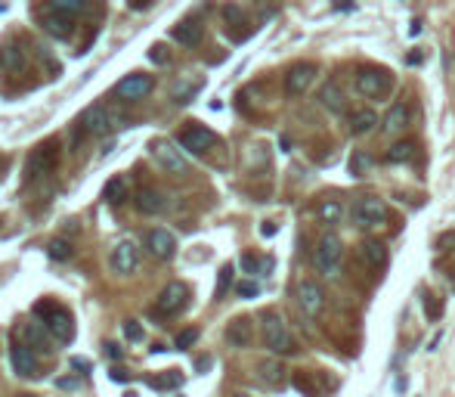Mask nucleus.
Here are the masks:
<instances>
[{
	"instance_id": "33",
	"label": "nucleus",
	"mask_w": 455,
	"mask_h": 397,
	"mask_svg": "<svg viewBox=\"0 0 455 397\" xmlns=\"http://www.w3.org/2000/svg\"><path fill=\"white\" fill-rule=\"evenodd\" d=\"M46 255H50L53 261H68L75 255V248H72V243H66V239H53V243L46 245Z\"/></svg>"
},
{
	"instance_id": "49",
	"label": "nucleus",
	"mask_w": 455,
	"mask_h": 397,
	"mask_svg": "<svg viewBox=\"0 0 455 397\" xmlns=\"http://www.w3.org/2000/svg\"><path fill=\"white\" fill-rule=\"evenodd\" d=\"M421 62V53H409V66H418Z\"/></svg>"
},
{
	"instance_id": "39",
	"label": "nucleus",
	"mask_w": 455,
	"mask_h": 397,
	"mask_svg": "<svg viewBox=\"0 0 455 397\" xmlns=\"http://www.w3.org/2000/svg\"><path fill=\"white\" fill-rule=\"evenodd\" d=\"M223 19L230 22V25H242V22H245V13H242V6H223Z\"/></svg>"
},
{
	"instance_id": "35",
	"label": "nucleus",
	"mask_w": 455,
	"mask_h": 397,
	"mask_svg": "<svg viewBox=\"0 0 455 397\" xmlns=\"http://www.w3.org/2000/svg\"><path fill=\"white\" fill-rule=\"evenodd\" d=\"M149 385L152 388H180L183 385V376H180L177 369H170V372H164V376H158V379H149Z\"/></svg>"
},
{
	"instance_id": "12",
	"label": "nucleus",
	"mask_w": 455,
	"mask_h": 397,
	"mask_svg": "<svg viewBox=\"0 0 455 397\" xmlns=\"http://www.w3.org/2000/svg\"><path fill=\"white\" fill-rule=\"evenodd\" d=\"M152 155H155V161H158V165L168 171V174H174V177H183L186 171H189V165H186V159L183 155H180V149L177 146H170V143H155L152 146Z\"/></svg>"
},
{
	"instance_id": "47",
	"label": "nucleus",
	"mask_w": 455,
	"mask_h": 397,
	"mask_svg": "<svg viewBox=\"0 0 455 397\" xmlns=\"http://www.w3.org/2000/svg\"><path fill=\"white\" fill-rule=\"evenodd\" d=\"M56 385H59V388H68V391H75V388L81 385V382H77V379H59Z\"/></svg>"
},
{
	"instance_id": "27",
	"label": "nucleus",
	"mask_w": 455,
	"mask_h": 397,
	"mask_svg": "<svg viewBox=\"0 0 455 397\" xmlns=\"http://www.w3.org/2000/svg\"><path fill=\"white\" fill-rule=\"evenodd\" d=\"M316 214H319V221H323V224H341L344 205L338 199H323V202H319V208H316Z\"/></svg>"
},
{
	"instance_id": "15",
	"label": "nucleus",
	"mask_w": 455,
	"mask_h": 397,
	"mask_svg": "<svg viewBox=\"0 0 455 397\" xmlns=\"http://www.w3.org/2000/svg\"><path fill=\"white\" fill-rule=\"evenodd\" d=\"M10 360H13L15 376H22V379H35L37 376V357H35V351H31L28 345H22V341H13Z\"/></svg>"
},
{
	"instance_id": "42",
	"label": "nucleus",
	"mask_w": 455,
	"mask_h": 397,
	"mask_svg": "<svg viewBox=\"0 0 455 397\" xmlns=\"http://www.w3.org/2000/svg\"><path fill=\"white\" fill-rule=\"evenodd\" d=\"M108 379H112V382H121V385H124V382H130V372H127V369H118V367H115L112 372H108Z\"/></svg>"
},
{
	"instance_id": "4",
	"label": "nucleus",
	"mask_w": 455,
	"mask_h": 397,
	"mask_svg": "<svg viewBox=\"0 0 455 397\" xmlns=\"http://www.w3.org/2000/svg\"><path fill=\"white\" fill-rule=\"evenodd\" d=\"M387 221V202L378 196H363L353 205V224L363 230H375L378 224Z\"/></svg>"
},
{
	"instance_id": "18",
	"label": "nucleus",
	"mask_w": 455,
	"mask_h": 397,
	"mask_svg": "<svg viewBox=\"0 0 455 397\" xmlns=\"http://www.w3.org/2000/svg\"><path fill=\"white\" fill-rule=\"evenodd\" d=\"M0 66H4V72H10V75H22L28 68V56H25V50H22L19 44H6V47H0Z\"/></svg>"
},
{
	"instance_id": "10",
	"label": "nucleus",
	"mask_w": 455,
	"mask_h": 397,
	"mask_svg": "<svg viewBox=\"0 0 455 397\" xmlns=\"http://www.w3.org/2000/svg\"><path fill=\"white\" fill-rule=\"evenodd\" d=\"M313 78H316V66L313 62H297V66L285 72V93L288 97H304L313 84Z\"/></svg>"
},
{
	"instance_id": "6",
	"label": "nucleus",
	"mask_w": 455,
	"mask_h": 397,
	"mask_svg": "<svg viewBox=\"0 0 455 397\" xmlns=\"http://www.w3.org/2000/svg\"><path fill=\"white\" fill-rule=\"evenodd\" d=\"M56 165H59V143L56 140H46L44 146H37L31 152V159L25 165V181H35L37 174H46V171H53Z\"/></svg>"
},
{
	"instance_id": "34",
	"label": "nucleus",
	"mask_w": 455,
	"mask_h": 397,
	"mask_svg": "<svg viewBox=\"0 0 455 397\" xmlns=\"http://www.w3.org/2000/svg\"><path fill=\"white\" fill-rule=\"evenodd\" d=\"M232 276H235V267L232 264H223L220 274H217V289H214V298H223L226 289L232 286Z\"/></svg>"
},
{
	"instance_id": "30",
	"label": "nucleus",
	"mask_w": 455,
	"mask_h": 397,
	"mask_svg": "<svg viewBox=\"0 0 455 397\" xmlns=\"http://www.w3.org/2000/svg\"><path fill=\"white\" fill-rule=\"evenodd\" d=\"M46 10H50V13H62V16H68V19H75L77 13L87 10V4H84V0H53Z\"/></svg>"
},
{
	"instance_id": "41",
	"label": "nucleus",
	"mask_w": 455,
	"mask_h": 397,
	"mask_svg": "<svg viewBox=\"0 0 455 397\" xmlns=\"http://www.w3.org/2000/svg\"><path fill=\"white\" fill-rule=\"evenodd\" d=\"M257 267H263V264L257 261L254 255H245V258H242V270H245V274H257Z\"/></svg>"
},
{
	"instance_id": "21",
	"label": "nucleus",
	"mask_w": 455,
	"mask_h": 397,
	"mask_svg": "<svg viewBox=\"0 0 455 397\" xmlns=\"http://www.w3.org/2000/svg\"><path fill=\"white\" fill-rule=\"evenodd\" d=\"M226 341L232 348H248L251 345V320L248 317H235V320L226 326Z\"/></svg>"
},
{
	"instance_id": "26",
	"label": "nucleus",
	"mask_w": 455,
	"mask_h": 397,
	"mask_svg": "<svg viewBox=\"0 0 455 397\" xmlns=\"http://www.w3.org/2000/svg\"><path fill=\"white\" fill-rule=\"evenodd\" d=\"M44 28L50 31L53 37H72L75 19H68V16H62V13H50V10H46V16H44Z\"/></svg>"
},
{
	"instance_id": "31",
	"label": "nucleus",
	"mask_w": 455,
	"mask_h": 397,
	"mask_svg": "<svg viewBox=\"0 0 455 397\" xmlns=\"http://www.w3.org/2000/svg\"><path fill=\"white\" fill-rule=\"evenodd\" d=\"M261 379L266 385H282L285 382V369H282L279 360H270V363H263L261 367Z\"/></svg>"
},
{
	"instance_id": "11",
	"label": "nucleus",
	"mask_w": 455,
	"mask_h": 397,
	"mask_svg": "<svg viewBox=\"0 0 455 397\" xmlns=\"http://www.w3.org/2000/svg\"><path fill=\"white\" fill-rule=\"evenodd\" d=\"M297 305L307 317H319L325 307V292L319 283H313V279H304L301 286H297Z\"/></svg>"
},
{
	"instance_id": "46",
	"label": "nucleus",
	"mask_w": 455,
	"mask_h": 397,
	"mask_svg": "<svg viewBox=\"0 0 455 397\" xmlns=\"http://www.w3.org/2000/svg\"><path fill=\"white\" fill-rule=\"evenodd\" d=\"M164 47H152V53H149V56H152V62H168V56H164Z\"/></svg>"
},
{
	"instance_id": "48",
	"label": "nucleus",
	"mask_w": 455,
	"mask_h": 397,
	"mask_svg": "<svg viewBox=\"0 0 455 397\" xmlns=\"http://www.w3.org/2000/svg\"><path fill=\"white\" fill-rule=\"evenodd\" d=\"M261 233H263V236H276V224H273V221H263Z\"/></svg>"
},
{
	"instance_id": "7",
	"label": "nucleus",
	"mask_w": 455,
	"mask_h": 397,
	"mask_svg": "<svg viewBox=\"0 0 455 397\" xmlns=\"http://www.w3.org/2000/svg\"><path fill=\"white\" fill-rule=\"evenodd\" d=\"M177 143L183 146L186 152H192V155H205L208 149H214L217 146V134L214 130H208V128H201V124H189V128L180 130Z\"/></svg>"
},
{
	"instance_id": "51",
	"label": "nucleus",
	"mask_w": 455,
	"mask_h": 397,
	"mask_svg": "<svg viewBox=\"0 0 455 397\" xmlns=\"http://www.w3.org/2000/svg\"><path fill=\"white\" fill-rule=\"evenodd\" d=\"M0 13H6V6H4V4H0Z\"/></svg>"
},
{
	"instance_id": "43",
	"label": "nucleus",
	"mask_w": 455,
	"mask_h": 397,
	"mask_svg": "<svg viewBox=\"0 0 455 397\" xmlns=\"http://www.w3.org/2000/svg\"><path fill=\"white\" fill-rule=\"evenodd\" d=\"M72 367H75L77 372H81V376H87V372H90V363L84 360V357H72Z\"/></svg>"
},
{
	"instance_id": "16",
	"label": "nucleus",
	"mask_w": 455,
	"mask_h": 397,
	"mask_svg": "<svg viewBox=\"0 0 455 397\" xmlns=\"http://www.w3.org/2000/svg\"><path fill=\"white\" fill-rule=\"evenodd\" d=\"M146 248L152 252V258L170 261L177 255V239H174V233H168V230H149Z\"/></svg>"
},
{
	"instance_id": "32",
	"label": "nucleus",
	"mask_w": 455,
	"mask_h": 397,
	"mask_svg": "<svg viewBox=\"0 0 455 397\" xmlns=\"http://www.w3.org/2000/svg\"><path fill=\"white\" fill-rule=\"evenodd\" d=\"M375 165V159L368 152H353V159H350V174L353 177H366L368 171H372Z\"/></svg>"
},
{
	"instance_id": "36",
	"label": "nucleus",
	"mask_w": 455,
	"mask_h": 397,
	"mask_svg": "<svg viewBox=\"0 0 455 397\" xmlns=\"http://www.w3.org/2000/svg\"><path fill=\"white\" fill-rule=\"evenodd\" d=\"M124 336H127V341H143V338H146V329H143V323H137V320H127V323H124Z\"/></svg>"
},
{
	"instance_id": "20",
	"label": "nucleus",
	"mask_w": 455,
	"mask_h": 397,
	"mask_svg": "<svg viewBox=\"0 0 455 397\" xmlns=\"http://www.w3.org/2000/svg\"><path fill=\"white\" fill-rule=\"evenodd\" d=\"M359 255H363L368 270H381L384 264H387V248H384V243H378V239H366Z\"/></svg>"
},
{
	"instance_id": "3",
	"label": "nucleus",
	"mask_w": 455,
	"mask_h": 397,
	"mask_svg": "<svg viewBox=\"0 0 455 397\" xmlns=\"http://www.w3.org/2000/svg\"><path fill=\"white\" fill-rule=\"evenodd\" d=\"M341 258H344V243L335 233H325L323 239L316 243V248H313V267L319 270V274H338V267H341Z\"/></svg>"
},
{
	"instance_id": "8",
	"label": "nucleus",
	"mask_w": 455,
	"mask_h": 397,
	"mask_svg": "<svg viewBox=\"0 0 455 397\" xmlns=\"http://www.w3.org/2000/svg\"><path fill=\"white\" fill-rule=\"evenodd\" d=\"M81 128L87 130V134L106 137V134H112V130L118 128V118H115L112 109H106V106H90L87 112L81 115Z\"/></svg>"
},
{
	"instance_id": "37",
	"label": "nucleus",
	"mask_w": 455,
	"mask_h": 397,
	"mask_svg": "<svg viewBox=\"0 0 455 397\" xmlns=\"http://www.w3.org/2000/svg\"><path fill=\"white\" fill-rule=\"evenodd\" d=\"M425 314H428V320H440V314H443V305L434 298V295H428L425 298Z\"/></svg>"
},
{
	"instance_id": "1",
	"label": "nucleus",
	"mask_w": 455,
	"mask_h": 397,
	"mask_svg": "<svg viewBox=\"0 0 455 397\" xmlns=\"http://www.w3.org/2000/svg\"><path fill=\"white\" fill-rule=\"evenodd\" d=\"M35 314L44 320V329L56 341H72L75 338V323H72V314H68L66 307H59V305H53L50 298H44L35 305Z\"/></svg>"
},
{
	"instance_id": "14",
	"label": "nucleus",
	"mask_w": 455,
	"mask_h": 397,
	"mask_svg": "<svg viewBox=\"0 0 455 397\" xmlns=\"http://www.w3.org/2000/svg\"><path fill=\"white\" fill-rule=\"evenodd\" d=\"M152 87H155L152 75H127L124 81H118L115 93H118L121 99H127V103H133V99H143Z\"/></svg>"
},
{
	"instance_id": "2",
	"label": "nucleus",
	"mask_w": 455,
	"mask_h": 397,
	"mask_svg": "<svg viewBox=\"0 0 455 397\" xmlns=\"http://www.w3.org/2000/svg\"><path fill=\"white\" fill-rule=\"evenodd\" d=\"M261 326H263V341H266V348H270L273 354L285 357V354H294L297 351L292 332H288L285 320H282L276 310H266V314L261 317Z\"/></svg>"
},
{
	"instance_id": "5",
	"label": "nucleus",
	"mask_w": 455,
	"mask_h": 397,
	"mask_svg": "<svg viewBox=\"0 0 455 397\" xmlns=\"http://www.w3.org/2000/svg\"><path fill=\"white\" fill-rule=\"evenodd\" d=\"M390 87H394V81H390V75L384 72V68H359L356 75V90L363 93L368 99H381L387 97Z\"/></svg>"
},
{
	"instance_id": "25",
	"label": "nucleus",
	"mask_w": 455,
	"mask_h": 397,
	"mask_svg": "<svg viewBox=\"0 0 455 397\" xmlns=\"http://www.w3.org/2000/svg\"><path fill=\"white\" fill-rule=\"evenodd\" d=\"M409 124V109H406L403 103H397V106H390L387 109V115L381 118V128H384V134H399V130Z\"/></svg>"
},
{
	"instance_id": "24",
	"label": "nucleus",
	"mask_w": 455,
	"mask_h": 397,
	"mask_svg": "<svg viewBox=\"0 0 455 397\" xmlns=\"http://www.w3.org/2000/svg\"><path fill=\"white\" fill-rule=\"evenodd\" d=\"M375 128H378V115H375L372 109H359V112L350 115V134L353 137H366V134H372Z\"/></svg>"
},
{
	"instance_id": "17",
	"label": "nucleus",
	"mask_w": 455,
	"mask_h": 397,
	"mask_svg": "<svg viewBox=\"0 0 455 397\" xmlns=\"http://www.w3.org/2000/svg\"><path fill=\"white\" fill-rule=\"evenodd\" d=\"M319 106L328 109L332 115H344L347 112V97H344V90H341V84L335 81H325L323 84V90H319Z\"/></svg>"
},
{
	"instance_id": "9",
	"label": "nucleus",
	"mask_w": 455,
	"mask_h": 397,
	"mask_svg": "<svg viewBox=\"0 0 455 397\" xmlns=\"http://www.w3.org/2000/svg\"><path fill=\"white\" fill-rule=\"evenodd\" d=\"M186 301H189V289H186L183 283H168L161 289L158 301H155V310L164 314V317H174V314H180V310L186 307Z\"/></svg>"
},
{
	"instance_id": "19",
	"label": "nucleus",
	"mask_w": 455,
	"mask_h": 397,
	"mask_svg": "<svg viewBox=\"0 0 455 397\" xmlns=\"http://www.w3.org/2000/svg\"><path fill=\"white\" fill-rule=\"evenodd\" d=\"M22 345H28L31 351H41V354H50L53 348H50V338H46V329H44V323H25L22 326Z\"/></svg>"
},
{
	"instance_id": "22",
	"label": "nucleus",
	"mask_w": 455,
	"mask_h": 397,
	"mask_svg": "<svg viewBox=\"0 0 455 397\" xmlns=\"http://www.w3.org/2000/svg\"><path fill=\"white\" fill-rule=\"evenodd\" d=\"M137 208H139V214H161L164 208H168V199H164L158 190H139Z\"/></svg>"
},
{
	"instance_id": "40",
	"label": "nucleus",
	"mask_w": 455,
	"mask_h": 397,
	"mask_svg": "<svg viewBox=\"0 0 455 397\" xmlns=\"http://www.w3.org/2000/svg\"><path fill=\"white\" fill-rule=\"evenodd\" d=\"M235 292H239L242 298H257V292H261V286H257V283H251V279H245V283H239V286H235Z\"/></svg>"
},
{
	"instance_id": "45",
	"label": "nucleus",
	"mask_w": 455,
	"mask_h": 397,
	"mask_svg": "<svg viewBox=\"0 0 455 397\" xmlns=\"http://www.w3.org/2000/svg\"><path fill=\"white\" fill-rule=\"evenodd\" d=\"M446 245H455V233H446V236L437 239V248H446Z\"/></svg>"
},
{
	"instance_id": "52",
	"label": "nucleus",
	"mask_w": 455,
	"mask_h": 397,
	"mask_svg": "<svg viewBox=\"0 0 455 397\" xmlns=\"http://www.w3.org/2000/svg\"><path fill=\"white\" fill-rule=\"evenodd\" d=\"M19 397H35V394H19Z\"/></svg>"
},
{
	"instance_id": "28",
	"label": "nucleus",
	"mask_w": 455,
	"mask_h": 397,
	"mask_svg": "<svg viewBox=\"0 0 455 397\" xmlns=\"http://www.w3.org/2000/svg\"><path fill=\"white\" fill-rule=\"evenodd\" d=\"M103 199L112 202V205H121V202L127 199V181H124V177H112V181L103 186Z\"/></svg>"
},
{
	"instance_id": "29",
	"label": "nucleus",
	"mask_w": 455,
	"mask_h": 397,
	"mask_svg": "<svg viewBox=\"0 0 455 397\" xmlns=\"http://www.w3.org/2000/svg\"><path fill=\"white\" fill-rule=\"evenodd\" d=\"M384 159H387L390 165H403V161H412L415 159V143H409V140H406V143H394Z\"/></svg>"
},
{
	"instance_id": "50",
	"label": "nucleus",
	"mask_w": 455,
	"mask_h": 397,
	"mask_svg": "<svg viewBox=\"0 0 455 397\" xmlns=\"http://www.w3.org/2000/svg\"><path fill=\"white\" fill-rule=\"evenodd\" d=\"M232 397H251V394H242V391H239V394H232Z\"/></svg>"
},
{
	"instance_id": "23",
	"label": "nucleus",
	"mask_w": 455,
	"mask_h": 397,
	"mask_svg": "<svg viewBox=\"0 0 455 397\" xmlns=\"http://www.w3.org/2000/svg\"><path fill=\"white\" fill-rule=\"evenodd\" d=\"M170 37H174L177 44H183V47H199V41H201V25L195 19H186V22H180V25H174Z\"/></svg>"
},
{
	"instance_id": "38",
	"label": "nucleus",
	"mask_w": 455,
	"mask_h": 397,
	"mask_svg": "<svg viewBox=\"0 0 455 397\" xmlns=\"http://www.w3.org/2000/svg\"><path fill=\"white\" fill-rule=\"evenodd\" d=\"M195 338H199V329H183L177 336V348H180V351H186V348L195 345Z\"/></svg>"
},
{
	"instance_id": "44",
	"label": "nucleus",
	"mask_w": 455,
	"mask_h": 397,
	"mask_svg": "<svg viewBox=\"0 0 455 397\" xmlns=\"http://www.w3.org/2000/svg\"><path fill=\"white\" fill-rule=\"evenodd\" d=\"M106 354L112 357V360H121V357H124V351H121L118 345H106Z\"/></svg>"
},
{
	"instance_id": "13",
	"label": "nucleus",
	"mask_w": 455,
	"mask_h": 397,
	"mask_svg": "<svg viewBox=\"0 0 455 397\" xmlns=\"http://www.w3.org/2000/svg\"><path fill=\"white\" fill-rule=\"evenodd\" d=\"M137 261H139V252L130 239H121L115 248H112V270L118 276H130L137 270Z\"/></svg>"
}]
</instances>
